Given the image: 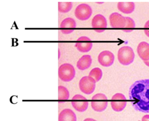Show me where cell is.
<instances>
[{
	"instance_id": "6da1fadb",
	"label": "cell",
	"mask_w": 149,
	"mask_h": 121,
	"mask_svg": "<svg viewBox=\"0 0 149 121\" xmlns=\"http://www.w3.org/2000/svg\"><path fill=\"white\" fill-rule=\"evenodd\" d=\"M129 97L135 111L149 113V79L134 82L130 88Z\"/></svg>"
},
{
	"instance_id": "7a4b0ae2",
	"label": "cell",
	"mask_w": 149,
	"mask_h": 121,
	"mask_svg": "<svg viewBox=\"0 0 149 121\" xmlns=\"http://www.w3.org/2000/svg\"><path fill=\"white\" fill-rule=\"evenodd\" d=\"M118 60L124 66L130 65L134 62L135 54L133 49L128 46L122 47L119 50Z\"/></svg>"
},
{
	"instance_id": "3957f363",
	"label": "cell",
	"mask_w": 149,
	"mask_h": 121,
	"mask_svg": "<svg viewBox=\"0 0 149 121\" xmlns=\"http://www.w3.org/2000/svg\"><path fill=\"white\" fill-rule=\"evenodd\" d=\"M76 71L72 65L69 63H64L59 67L58 77L64 82H69L74 78Z\"/></svg>"
},
{
	"instance_id": "277c9868",
	"label": "cell",
	"mask_w": 149,
	"mask_h": 121,
	"mask_svg": "<svg viewBox=\"0 0 149 121\" xmlns=\"http://www.w3.org/2000/svg\"><path fill=\"white\" fill-rule=\"evenodd\" d=\"M108 105V98L103 93H97L92 97L91 106L95 111H103L107 108Z\"/></svg>"
},
{
	"instance_id": "5b68a950",
	"label": "cell",
	"mask_w": 149,
	"mask_h": 121,
	"mask_svg": "<svg viewBox=\"0 0 149 121\" xmlns=\"http://www.w3.org/2000/svg\"><path fill=\"white\" fill-rule=\"evenodd\" d=\"M96 82L93 77L88 76L82 77L79 82L80 91L86 95H91L96 88Z\"/></svg>"
},
{
	"instance_id": "8992f818",
	"label": "cell",
	"mask_w": 149,
	"mask_h": 121,
	"mask_svg": "<svg viewBox=\"0 0 149 121\" xmlns=\"http://www.w3.org/2000/svg\"><path fill=\"white\" fill-rule=\"evenodd\" d=\"M93 13L91 6L87 4H81L79 5L74 11V15L80 21H86L89 19Z\"/></svg>"
},
{
	"instance_id": "52a82bcc",
	"label": "cell",
	"mask_w": 149,
	"mask_h": 121,
	"mask_svg": "<svg viewBox=\"0 0 149 121\" xmlns=\"http://www.w3.org/2000/svg\"><path fill=\"white\" fill-rule=\"evenodd\" d=\"M127 100L124 95L121 93H116L112 97L111 105L115 111L120 112L126 107Z\"/></svg>"
},
{
	"instance_id": "ba28073f",
	"label": "cell",
	"mask_w": 149,
	"mask_h": 121,
	"mask_svg": "<svg viewBox=\"0 0 149 121\" xmlns=\"http://www.w3.org/2000/svg\"><path fill=\"white\" fill-rule=\"evenodd\" d=\"M71 103L73 107L79 112L85 111L88 106V102L87 98L80 95L74 96L72 98Z\"/></svg>"
},
{
	"instance_id": "9c48e42d",
	"label": "cell",
	"mask_w": 149,
	"mask_h": 121,
	"mask_svg": "<svg viewBox=\"0 0 149 121\" xmlns=\"http://www.w3.org/2000/svg\"><path fill=\"white\" fill-rule=\"evenodd\" d=\"M92 26L95 31L100 33L105 31L107 27V21L105 17L101 15L95 16L92 20Z\"/></svg>"
},
{
	"instance_id": "30bf717a",
	"label": "cell",
	"mask_w": 149,
	"mask_h": 121,
	"mask_svg": "<svg viewBox=\"0 0 149 121\" xmlns=\"http://www.w3.org/2000/svg\"><path fill=\"white\" fill-rule=\"evenodd\" d=\"M74 46L81 53H87L91 50L93 44L89 37L82 36L77 40Z\"/></svg>"
},
{
	"instance_id": "8fae6325",
	"label": "cell",
	"mask_w": 149,
	"mask_h": 121,
	"mask_svg": "<svg viewBox=\"0 0 149 121\" xmlns=\"http://www.w3.org/2000/svg\"><path fill=\"white\" fill-rule=\"evenodd\" d=\"M115 57L111 52L104 50L101 52L98 57V61L100 65L104 67H109L113 64Z\"/></svg>"
},
{
	"instance_id": "7c38bea8",
	"label": "cell",
	"mask_w": 149,
	"mask_h": 121,
	"mask_svg": "<svg viewBox=\"0 0 149 121\" xmlns=\"http://www.w3.org/2000/svg\"><path fill=\"white\" fill-rule=\"evenodd\" d=\"M109 21L112 28L123 29L126 23V18L118 12H113L109 16Z\"/></svg>"
},
{
	"instance_id": "4fadbf2b",
	"label": "cell",
	"mask_w": 149,
	"mask_h": 121,
	"mask_svg": "<svg viewBox=\"0 0 149 121\" xmlns=\"http://www.w3.org/2000/svg\"><path fill=\"white\" fill-rule=\"evenodd\" d=\"M77 27V23L74 19L71 17L65 18L60 24V28L62 33L64 35H69L74 31V28Z\"/></svg>"
},
{
	"instance_id": "5bb4252c",
	"label": "cell",
	"mask_w": 149,
	"mask_h": 121,
	"mask_svg": "<svg viewBox=\"0 0 149 121\" xmlns=\"http://www.w3.org/2000/svg\"><path fill=\"white\" fill-rule=\"evenodd\" d=\"M137 53L139 57L143 61L149 60V44L145 41H142L138 45Z\"/></svg>"
},
{
	"instance_id": "9a60e30c",
	"label": "cell",
	"mask_w": 149,
	"mask_h": 121,
	"mask_svg": "<svg viewBox=\"0 0 149 121\" xmlns=\"http://www.w3.org/2000/svg\"><path fill=\"white\" fill-rule=\"evenodd\" d=\"M92 58L91 56L84 55L79 58L77 62V67L80 71H84L88 69L92 65Z\"/></svg>"
},
{
	"instance_id": "2e32d148",
	"label": "cell",
	"mask_w": 149,
	"mask_h": 121,
	"mask_svg": "<svg viewBox=\"0 0 149 121\" xmlns=\"http://www.w3.org/2000/svg\"><path fill=\"white\" fill-rule=\"evenodd\" d=\"M58 120L59 121H77V116L71 109H65L59 113Z\"/></svg>"
},
{
	"instance_id": "e0dca14e",
	"label": "cell",
	"mask_w": 149,
	"mask_h": 121,
	"mask_svg": "<svg viewBox=\"0 0 149 121\" xmlns=\"http://www.w3.org/2000/svg\"><path fill=\"white\" fill-rule=\"evenodd\" d=\"M134 3L133 2H119L118 4L119 10L125 14L132 13L135 10Z\"/></svg>"
},
{
	"instance_id": "ac0fdd59",
	"label": "cell",
	"mask_w": 149,
	"mask_h": 121,
	"mask_svg": "<svg viewBox=\"0 0 149 121\" xmlns=\"http://www.w3.org/2000/svg\"><path fill=\"white\" fill-rule=\"evenodd\" d=\"M70 94L67 88L62 86L58 87V100L66 101L69 99Z\"/></svg>"
},
{
	"instance_id": "d6986e66",
	"label": "cell",
	"mask_w": 149,
	"mask_h": 121,
	"mask_svg": "<svg viewBox=\"0 0 149 121\" xmlns=\"http://www.w3.org/2000/svg\"><path fill=\"white\" fill-rule=\"evenodd\" d=\"M126 23L122 30L124 32H130L134 30L135 28V23L134 20L130 17H126Z\"/></svg>"
},
{
	"instance_id": "ffe728a7",
	"label": "cell",
	"mask_w": 149,
	"mask_h": 121,
	"mask_svg": "<svg viewBox=\"0 0 149 121\" xmlns=\"http://www.w3.org/2000/svg\"><path fill=\"white\" fill-rule=\"evenodd\" d=\"M72 3L71 2H58V10L61 13H67L72 8Z\"/></svg>"
},
{
	"instance_id": "44dd1931",
	"label": "cell",
	"mask_w": 149,
	"mask_h": 121,
	"mask_svg": "<svg viewBox=\"0 0 149 121\" xmlns=\"http://www.w3.org/2000/svg\"><path fill=\"white\" fill-rule=\"evenodd\" d=\"M103 76L102 71L98 67L93 68L91 70L89 73V76L93 77L96 82L99 81Z\"/></svg>"
},
{
	"instance_id": "7402d4cb",
	"label": "cell",
	"mask_w": 149,
	"mask_h": 121,
	"mask_svg": "<svg viewBox=\"0 0 149 121\" xmlns=\"http://www.w3.org/2000/svg\"><path fill=\"white\" fill-rule=\"evenodd\" d=\"M144 28L145 35L149 37V20L145 23Z\"/></svg>"
},
{
	"instance_id": "603a6c76",
	"label": "cell",
	"mask_w": 149,
	"mask_h": 121,
	"mask_svg": "<svg viewBox=\"0 0 149 121\" xmlns=\"http://www.w3.org/2000/svg\"><path fill=\"white\" fill-rule=\"evenodd\" d=\"M141 120L143 121H149V115H145L144 116Z\"/></svg>"
},
{
	"instance_id": "cb8c5ba5",
	"label": "cell",
	"mask_w": 149,
	"mask_h": 121,
	"mask_svg": "<svg viewBox=\"0 0 149 121\" xmlns=\"http://www.w3.org/2000/svg\"><path fill=\"white\" fill-rule=\"evenodd\" d=\"M144 62L146 66L149 67V60H148V61H144Z\"/></svg>"
},
{
	"instance_id": "d4e9b609",
	"label": "cell",
	"mask_w": 149,
	"mask_h": 121,
	"mask_svg": "<svg viewBox=\"0 0 149 121\" xmlns=\"http://www.w3.org/2000/svg\"><path fill=\"white\" fill-rule=\"evenodd\" d=\"M58 59H59V57H60V51H59V49H58Z\"/></svg>"
},
{
	"instance_id": "484cf974",
	"label": "cell",
	"mask_w": 149,
	"mask_h": 121,
	"mask_svg": "<svg viewBox=\"0 0 149 121\" xmlns=\"http://www.w3.org/2000/svg\"><path fill=\"white\" fill-rule=\"evenodd\" d=\"M85 120H94V119H85V120H84V121H85Z\"/></svg>"
}]
</instances>
